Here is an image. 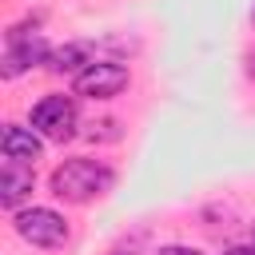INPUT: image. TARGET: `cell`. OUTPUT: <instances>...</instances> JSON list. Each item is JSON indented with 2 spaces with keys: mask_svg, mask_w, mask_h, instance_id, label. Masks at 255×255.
<instances>
[{
  "mask_svg": "<svg viewBox=\"0 0 255 255\" xmlns=\"http://www.w3.org/2000/svg\"><path fill=\"white\" fill-rule=\"evenodd\" d=\"M128 84H131V72H128L120 60H96V64H88V68L72 80V92L84 96V100H112V96H120Z\"/></svg>",
  "mask_w": 255,
  "mask_h": 255,
  "instance_id": "obj_2",
  "label": "cell"
},
{
  "mask_svg": "<svg viewBox=\"0 0 255 255\" xmlns=\"http://www.w3.org/2000/svg\"><path fill=\"white\" fill-rule=\"evenodd\" d=\"M251 16H255V12H251Z\"/></svg>",
  "mask_w": 255,
  "mask_h": 255,
  "instance_id": "obj_12",
  "label": "cell"
},
{
  "mask_svg": "<svg viewBox=\"0 0 255 255\" xmlns=\"http://www.w3.org/2000/svg\"><path fill=\"white\" fill-rule=\"evenodd\" d=\"M0 151H4V159L36 163V159H40V151H44V139H40V131H32V128L8 124V128L0 131Z\"/></svg>",
  "mask_w": 255,
  "mask_h": 255,
  "instance_id": "obj_7",
  "label": "cell"
},
{
  "mask_svg": "<svg viewBox=\"0 0 255 255\" xmlns=\"http://www.w3.org/2000/svg\"><path fill=\"white\" fill-rule=\"evenodd\" d=\"M56 48H48V40L40 32H24V28H12L8 32V52H4V64H0V76L4 80H16L20 72L36 68V64H48Z\"/></svg>",
  "mask_w": 255,
  "mask_h": 255,
  "instance_id": "obj_4",
  "label": "cell"
},
{
  "mask_svg": "<svg viewBox=\"0 0 255 255\" xmlns=\"http://www.w3.org/2000/svg\"><path fill=\"white\" fill-rule=\"evenodd\" d=\"M36 163H20V159H4L0 163V203L12 211L28 191H32V183H36V171H32Z\"/></svg>",
  "mask_w": 255,
  "mask_h": 255,
  "instance_id": "obj_6",
  "label": "cell"
},
{
  "mask_svg": "<svg viewBox=\"0 0 255 255\" xmlns=\"http://www.w3.org/2000/svg\"><path fill=\"white\" fill-rule=\"evenodd\" d=\"M155 255H203L199 247H183V243H167V247H159Z\"/></svg>",
  "mask_w": 255,
  "mask_h": 255,
  "instance_id": "obj_9",
  "label": "cell"
},
{
  "mask_svg": "<svg viewBox=\"0 0 255 255\" xmlns=\"http://www.w3.org/2000/svg\"><path fill=\"white\" fill-rule=\"evenodd\" d=\"M12 227L20 239H28L32 247H60L68 239V223L60 211L52 207H24L12 215Z\"/></svg>",
  "mask_w": 255,
  "mask_h": 255,
  "instance_id": "obj_3",
  "label": "cell"
},
{
  "mask_svg": "<svg viewBox=\"0 0 255 255\" xmlns=\"http://www.w3.org/2000/svg\"><path fill=\"white\" fill-rule=\"evenodd\" d=\"M48 187L56 199L64 203H92L100 195H108L116 187V171L104 163V159H88V155H76V159H64L52 175H48Z\"/></svg>",
  "mask_w": 255,
  "mask_h": 255,
  "instance_id": "obj_1",
  "label": "cell"
},
{
  "mask_svg": "<svg viewBox=\"0 0 255 255\" xmlns=\"http://www.w3.org/2000/svg\"><path fill=\"white\" fill-rule=\"evenodd\" d=\"M251 247H255V227H251Z\"/></svg>",
  "mask_w": 255,
  "mask_h": 255,
  "instance_id": "obj_11",
  "label": "cell"
},
{
  "mask_svg": "<svg viewBox=\"0 0 255 255\" xmlns=\"http://www.w3.org/2000/svg\"><path fill=\"white\" fill-rule=\"evenodd\" d=\"M32 131H40L44 139H72L76 135V100L72 96H44L32 108Z\"/></svg>",
  "mask_w": 255,
  "mask_h": 255,
  "instance_id": "obj_5",
  "label": "cell"
},
{
  "mask_svg": "<svg viewBox=\"0 0 255 255\" xmlns=\"http://www.w3.org/2000/svg\"><path fill=\"white\" fill-rule=\"evenodd\" d=\"M88 64H96V44H88V40H72V44H64V48H56L52 52V60H48V68L52 72H60V76H80Z\"/></svg>",
  "mask_w": 255,
  "mask_h": 255,
  "instance_id": "obj_8",
  "label": "cell"
},
{
  "mask_svg": "<svg viewBox=\"0 0 255 255\" xmlns=\"http://www.w3.org/2000/svg\"><path fill=\"white\" fill-rule=\"evenodd\" d=\"M223 255H255V247H251V243H243V247H227Z\"/></svg>",
  "mask_w": 255,
  "mask_h": 255,
  "instance_id": "obj_10",
  "label": "cell"
}]
</instances>
